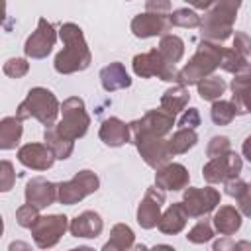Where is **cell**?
Instances as JSON below:
<instances>
[{
  "label": "cell",
  "instance_id": "10",
  "mask_svg": "<svg viewBox=\"0 0 251 251\" xmlns=\"http://www.w3.org/2000/svg\"><path fill=\"white\" fill-rule=\"evenodd\" d=\"M241 167H243L241 157H239L237 153H233V151H227V153L222 155V157L210 159V161L204 165L202 175H204V178H206L208 182L216 184V182H226V180H229V178L239 176Z\"/></svg>",
  "mask_w": 251,
  "mask_h": 251
},
{
  "label": "cell",
  "instance_id": "35",
  "mask_svg": "<svg viewBox=\"0 0 251 251\" xmlns=\"http://www.w3.org/2000/svg\"><path fill=\"white\" fill-rule=\"evenodd\" d=\"M212 237H214V229H212V226H210L208 220H200V222L188 231V235H186V239L192 241V243H206V241H210Z\"/></svg>",
  "mask_w": 251,
  "mask_h": 251
},
{
  "label": "cell",
  "instance_id": "19",
  "mask_svg": "<svg viewBox=\"0 0 251 251\" xmlns=\"http://www.w3.org/2000/svg\"><path fill=\"white\" fill-rule=\"evenodd\" d=\"M69 229L73 233V237H86V239H92V237H98L104 229V222L100 218L98 212L94 210H86L78 216H75V220L69 224Z\"/></svg>",
  "mask_w": 251,
  "mask_h": 251
},
{
  "label": "cell",
  "instance_id": "23",
  "mask_svg": "<svg viewBox=\"0 0 251 251\" xmlns=\"http://www.w3.org/2000/svg\"><path fill=\"white\" fill-rule=\"evenodd\" d=\"M231 102L237 110V114H249L251 112V73L235 75L231 80Z\"/></svg>",
  "mask_w": 251,
  "mask_h": 251
},
{
  "label": "cell",
  "instance_id": "6",
  "mask_svg": "<svg viewBox=\"0 0 251 251\" xmlns=\"http://www.w3.org/2000/svg\"><path fill=\"white\" fill-rule=\"evenodd\" d=\"M133 73L141 78H149V76H159L161 80L167 82H176L180 84V71L171 65L159 49H151L147 53H139L133 57Z\"/></svg>",
  "mask_w": 251,
  "mask_h": 251
},
{
  "label": "cell",
  "instance_id": "20",
  "mask_svg": "<svg viewBox=\"0 0 251 251\" xmlns=\"http://www.w3.org/2000/svg\"><path fill=\"white\" fill-rule=\"evenodd\" d=\"M98 135H100V139H102L106 145H110V147H120V145H124V143L129 141V137H131V127H129V124L122 122L120 118H108V120L102 122Z\"/></svg>",
  "mask_w": 251,
  "mask_h": 251
},
{
  "label": "cell",
  "instance_id": "48",
  "mask_svg": "<svg viewBox=\"0 0 251 251\" xmlns=\"http://www.w3.org/2000/svg\"><path fill=\"white\" fill-rule=\"evenodd\" d=\"M186 2H190V0H186Z\"/></svg>",
  "mask_w": 251,
  "mask_h": 251
},
{
  "label": "cell",
  "instance_id": "25",
  "mask_svg": "<svg viewBox=\"0 0 251 251\" xmlns=\"http://www.w3.org/2000/svg\"><path fill=\"white\" fill-rule=\"evenodd\" d=\"M22 122L24 120H20L18 116L2 118V122H0V149L8 151V149H14L20 143L22 133H24Z\"/></svg>",
  "mask_w": 251,
  "mask_h": 251
},
{
  "label": "cell",
  "instance_id": "17",
  "mask_svg": "<svg viewBox=\"0 0 251 251\" xmlns=\"http://www.w3.org/2000/svg\"><path fill=\"white\" fill-rule=\"evenodd\" d=\"M55 200H59L57 184H53L51 180H47L43 176H33L25 184V202L27 204H33L35 208L43 210V208L51 206Z\"/></svg>",
  "mask_w": 251,
  "mask_h": 251
},
{
  "label": "cell",
  "instance_id": "16",
  "mask_svg": "<svg viewBox=\"0 0 251 251\" xmlns=\"http://www.w3.org/2000/svg\"><path fill=\"white\" fill-rule=\"evenodd\" d=\"M163 202H165L163 192H159L157 188H147L145 196L141 198V202L137 206V224L143 229H151L159 224Z\"/></svg>",
  "mask_w": 251,
  "mask_h": 251
},
{
  "label": "cell",
  "instance_id": "45",
  "mask_svg": "<svg viewBox=\"0 0 251 251\" xmlns=\"http://www.w3.org/2000/svg\"><path fill=\"white\" fill-rule=\"evenodd\" d=\"M214 249L216 251H224V249H249L251 251V243H247V241L233 243L231 239H224V241H216L214 243Z\"/></svg>",
  "mask_w": 251,
  "mask_h": 251
},
{
  "label": "cell",
  "instance_id": "22",
  "mask_svg": "<svg viewBox=\"0 0 251 251\" xmlns=\"http://www.w3.org/2000/svg\"><path fill=\"white\" fill-rule=\"evenodd\" d=\"M100 82H102V88L106 92H114V90H122V88H127L131 84V78L126 71V67L122 63H110L106 65L102 71H100Z\"/></svg>",
  "mask_w": 251,
  "mask_h": 251
},
{
  "label": "cell",
  "instance_id": "33",
  "mask_svg": "<svg viewBox=\"0 0 251 251\" xmlns=\"http://www.w3.org/2000/svg\"><path fill=\"white\" fill-rule=\"evenodd\" d=\"M235 114H237V110H235L233 102H227V100H214L212 110H210L212 122L216 126H227V124H231V120L235 118Z\"/></svg>",
  "mask_w": 251,
  "mask_h": 251
},
{
  "label": "cell",
  "instance_id": "34",
  "mask_svg": "<svg viewBox=\"0 0 251 251\" xmlns=\"http://www.w3.org/2000/svg\"><path fill=\"white\" fill-rule=\"evenodd\" d=\"M169 20H171V25H176V27H200V24H202L200 16L194 10H188V8L175 10L169 16Z\"/></svg>",
  "mask_w": 251,
  "mask_h": 251
},
{
  "label": "cell",
  "instance_id": "46",
  "mask_svg": "<svg viewBox=\"0 0 251 251\" xmlns=\"http://www.w3.org/2000/svg\"><path fill=\"white\" fill-rule=\"evenodd\" d=\"M214 2H216V0H190V4H192L194 8H198V10H208Z\"/></svg>",
  "mask_w": 251,
  "mask_h": 251
},
{
  "label": "cell",
  "instance_id": "39",
  "mask_svg": "<svg viewBox=\"0 0 251 251\" xmlns=\"http://www.w3.org/2000/svg\"><path fill=\"white\" fill-rule=\"evenodd\" d=\"M16 182V173L10 161H2L0 163V190L8 192Z\"/></svg>",
  "mask_w": 251,
  "mask_h": 251
},
{
  "label": "cell",
  "instance_id": "15",
  "mask_svg": "<svg viewBox=\"0 0 251 251\" xmlns=\"http://www.w3.org/2000/svg\"><path fill=\"white\" fill-rule=\"evenodd\" d=\"M169 29H171V20L167 14L145 12V14H139L131 20V31L139 39L165 35V31H169Z\"/></svg>",
  "mask_w": 251,
  "mask_h": 251
},
{
  "label": "cell",
  "instance_id": "18",
  "mask_svg": "<svg viewBox=\"0 0 251 251\" xmlns=\"http://www.w3.org/2000/svg\"><path fill=\"white\" fill-rule=\"evenodd\" d=\"M188 180H190V175H188V169L180 163H167L165 167L157 169V175H155V184L157 188H163V190H182L188 186Z\"/></svg>",
  "mask_w": 251,
  "mask_h": 251
},
{
  "label": "cell",
  "instance_id": "4",
  "mask_svg": "<svg viewBox=\"0 0 251 251\" xmlns=\"http://www.w3.org/2000/svg\"><path fill=\"white\" fill-rule=\"evenodd\" d=\"M59 112H61V104H59L57 96L51 90L43 88V86H35L20 102V106L16 110V116L20 120L35 118L45 127H53Z\"/></svg>",
  "mask_w": 251,
  "mask_h": 251
},
{
  "label": "cell",
  "instance_id": "11",
  "mask_svg": "<svg viewBox=\"0 0 251 251\" xmlns=\"http://www.w3.org/2000/svg\"><path fill=\"white\" fill-rule=\"evenodd\" d=\"M184 210L188 218H202L210 214L218 204H220V192L212 186L204 188H186L182 196Z\"/></svg>",
  "mask_w": 251,
  "mask_h": 251
},
{
  "label": "cell",
  "instance_id": "47",
  "mask_svg": "<svg viewBox=\"0 0 251 251\" xmlns=\"http://www.w3.org/2000/svg\"><path fill=\"white\" fill-rule=\"evenodd\" d=\"M241 151H243V157L251 163V135L249 137H245V141H243V147H241Z\"/></svg>",
  "mask_w": 251,
  "mask_h": 251
},
{
  "label": "cell",
  "instance_id": "41",
  "mask_svg": "<svg viewBox=\"0 0 251 251\" xmlns=\"http://www.w3.org/2000/svg\"><path fill=\"white\" fill-rule=\"evenodd\" d=\"M198 126H200V114H198V110L196 108L184 110V114L178 120V127H190V129H194Z\"/></svg>",
  "mask_w": 251,
  "mask_h": 251
},
{
  "label": "cell",
  "instance_id": "1",
  "mask_svg": "<svg viewBox=\"0 0 251 251\" xmlns=\"http://www.w3.org/2000/svg\"><path fill=\"white\" fill-rule=\"evenodd\" d=\"M59 35L63 39V51L55 57V71L61 75H71L76 71H84L92 63L90 49L86 45L84 33L76 24H63L59 29Z\"/></svg>",
  "mask_w": 251,
  "mask_h": 251
},
{
  "label": "cell",
  "instance_id": "28",
  "mask_svg": "<svg viewBox=\"0 0 251 251\" xmlns=\"http://www.w3.org/2000/svg\"><path fill=\"white\" fill-rule=\"evenodd\" d=\"M43 139H45V143L51 147V151L55 153V157L61 159V161L69 159L71 153H73V149H75V141H71V139L59 135V133L55 131V127H45Z\"/></svg>",
  "mask_w": 251,
  "mask_h": 251
},
{
  "label": "cell",
  "instance_id": "2",
  "mask_svg": "<svg viewBox=\"0 0 251 251\" xmlns=\"http://www.w3.org/2000/svg\"><path fill=\"white\" fill-rule=\"evenodd\" d=\"M241 0H216L204 14L200 24L202 37L208 41H226L233 31V22L237 18V10Z\"/></svg>",
  "mask_w": 251,
  "mask_h": 251
},
{
  "label": "cell",
  "instance_id": "27",
  "mask_svg": "<svg viewBox=\"0 0 251 251\" xmlns=\"http://www.w3.org/2000/svg\"><path fill=\"white\" fill-rule=\"evenodd\" d=\"M188 98H190V94H188L186 86H184V84H176V86L169 88V90L161 96V108L167 110L169 114L176 116L178 112H182V110L186 108Z\"/></svg>",
  "mask_w": 251,
  "mask_h": 251
},
{
  "label": "cell",
  "instance_id": "3",
  "mask_svg": "<svg viewBox=\"0 0 251 251\" xmlns=\"http://www.w3.org/2000/svg\"><path fill=\"white\" fill-rule=\"evenodd\" d=\"M226 47H222L216 41H200L196 53L192 55V59L180 69V84L188 86V84H198L202 78L210 76L222 63Z\"/></svg>",
  "mask_w": 251,
  "mask_h": 251
},
{
  "label": "cell",
  "instance_id": "9",
  "mask_svg": "<svg viewBox=\"0 0 251 251\" xmlns=\"http://www.w3.org/2000/svg\"><path fill=\"white\" fill-rule=\"evenodd\" d=\"M131 139H133L139 155L143 157V161L149 167H153L155 171L165 167L173 157V153L169 149V139H165V137L139 133V135H131Z\"/></svg>",
  "mask_w": 251,
  "mask_h": 251
},
{
  "label": "cell",
  "instance_id": "12",
  "mask_svg": "<svg viewBox=\"0 0 251 251\" xmlns=\"http://www.w3.org/2000/svg\"><path fill=\"white\" fill-rule=\"evenodd\" d=\"M175 126V116L169 114L167 110L159 108V110H149L143 118L135 120L129 124L131 127V135H139V133H147V135H159L165 137Z\"/></svg>",
  "mask_w": 251,
  "mask_h": 251
},
{
  "label": "cell",
  "instance_id": "40",
  "mask_svg": "<svg viewBox=\"0 0 251 251\" xmlns=\"http://www.w3.org/2000/svg\"><path fill=\"white\" fill-rule=\"evenodd\" d=\"M233 49L237 53H241L243 57H249L251 55V37L245 31H235V35H233Z\"/></svg>",
  "mask_w": 251,
  "mask_h": 251
},
{
  "label": "cell",
  "instance_id": "37",
  "mask_svg": "<svg viewBox=\"0 0 251 251\" xmlns=\"http://www.w3.org/2000/svg\"><path fill=\"white\" fill-rule=\"evenodd\" d=\"M37 218H39V208H35L33 204H27V202L24 206H20L16 212V220L22 227H31L37 222Z\"/></svg>",
  "mask_w": 251,
  "mask_h": 251
},
{
  "label": "cell",
  "instance_id": "29",
  "mask_svg": "<svg viewBox=\"0 0 251 251\" xmlns=\"http://www.w3.org/2000/svg\"><path fill=\"white\" fill-rule=\"evenodd\" d=\"M159 51H161V55H163L171 65H176V63L182 59V55H184V41H182L178 35L167 33V35L161 37Z\"/></svg>",
  "mask_w": 251,
  "mask_h": 251
},
{
  "label": "cell",
  "instance_id": "21",
  "mask_svg": "<svg viewBox=\"0 0 251 251\" xmlns=\"http://www.w3.org/2000/svg\"><path fill=\"white\" fill-rule=\"evenodd\" d=\"M186 220H188V214L184 210V204L182 202H173L159 218V231L167 233V235H175V233H180L186 226Z\"/></svg>",
  "mask_w": 251,
  "mask_h": 251
},
{
  "label": "cell",
  "instance_id": "5",
  "mask_svg": "<svg viewBox=\"0 0 251 251\" xmlns=\"http://www.w3.org/2000/svg\"><path fill=\"white\" fill-rule=\"evenodd\" d=\"M90 126V116L86 114L84 100L78 96H71L61 104V120L55 126V131L71 141L80 139Z\"/></svg>",
  "mask_w": 251,
  "mask_h": 251
},
{
  "label": "cell",
  "instance_id": "14",
  "mask_svg": "<svg viewBox=\"0 0 251 251\" xmlns=\"http://www.w3.org/2000/svg\"><path fill=\"white\" fill-rule=\"evenodd\" d=\"M55 159L57 157L47 143H25L18 149V161L27 169L47 171L53 167Z\"/></svg>",
  "mask_w": 251,
  "mask_h": 251
},
{
  "label": "cell",
  "instance_id": "7",
  "mask_svg": "<svg viewBox=\"0 0 251 251\" xmlns=\"http://www.w3.org/2000/svg\"><path fill=\"white\" fill-rule=\"evenodd\" d=\"M100 186V180L98 176L92 173V171H78L71 180H65V182H59L57 184V196H59V202L65 204V206H73L76 202H80L82 198H86L88 194L96 192Z\"/></svg>",
  "mask_w": 251,
  "mask_h": 251
},
{
  "label": "cell",
  "instance_id": "44",
  "mask_svg": "<svg viewBox=\"0 0 251 251\" xmlns=\"http://www.w3.org/2000/svg\"><path fill=\"white\" fill-rule=\"evenodd\" d=\"M245 186H247V182H245V180H241L239 176L226 180V192H227L231 198H237V196L243 192V188H245Z\"/></svg>",
  "mask_w": 251,
  "mask_h": 251
},
{
  "label": "cell",
  "instance_id": "36",
  "mask_svg": "<svg viewBox=\"0 0 251 251\" xmlns=\"http://www.w3.org/2000/svg\"><path fill=\"white\" fill-rule=\"evenodd\" d=\"M2 71H4V75L12 76V78H22V76L27 75L29 63H27L25 59H22V57H12V59H8V61L4 63Z\"/></svg>",
  "mask_w": 251,
  "mask_h": 251
},
{
  "label": "cell",
  "instance_id": "43",
  "mask_svg": "<svg viewBox=\"0 0 251 251\" xmlns=\"http://www.w3.org/2000/svg\"><path fill=\"white\" fill-rule=\"evenodd\" d=\"M145 10L155 14H169L171 12V0H145Z\"/></svg>",
  "mask_w": 251,
  "mask_h": 251
},
{
  "label": "cell",
  "instance_id": "24",
  "mask_svg": "<svg viewBox=\"0 0 251 251\" xmlns=\"http://www.w3.org/2000/svg\"><path fill=\"white\" fill-rule=\"evenodd\" d=\"M214 227L222 235H231L241 227V212L233 206H220V210L212 218Z\"/></svg>",
  "mask_w": 251,
  "mask_h": 251
},
{
  "label": "cell",
  "instance_id": "31",
  "mask_svg": "<svg viewBox=\"0 0 251 251\" xmlns=\"http://www.w3.org/2000/svg\"><path fill=\"white\" fill-rule=\"evenodd\" d=\"M196 86H198L200 98H202V100H208V102L218 100V98L226 92V82H224V78H220V76H216V75H210V76L202 78Z\"/></svg>",
  "mask_w": 251,
  "mask_h": 251
},
{
  "label": "cell",
  "instance_id": "13",
  "mask_svg": "<svg viewBox=\"0 0 251 251\" xmlns=\"http://www.w3.org/2000/svg\"><path fill=\"white\" fill-rule=\"evenodd\" d=\"M55 41H57V31H55L53 24H49L45 18H39L37 29L25 39L24 51L31 59H43L51 53Z\"/></svg>",
  "mask_w": 251,
  "mask_h": 251
},
{
  "label": "cell",
  "instance_id": "32",
  "mask_svg": "<svg viewBox=\"0 0 251 251\" xmlns=\"http://www.w3.org/2000/svg\"><path fill=\"white\" fill-rule=\"evenodd\" d=\"M220 67L231 75H243V73H251V65L247 61V57H243L241 53H237L235 49H226Z\"/></svg>",
  "mask_w": 251,
  "mask_h": 251
},
{
  "label": "cell",
  "instance_id": "30",
  "mask_svg": "<svg viewBox=\"0 0 251 251\" xmlns=\"http://www.w3.org/2000/svg\"><path fill=\"white\" fill-rule=\"evenodd\" d=\"M198 141V135L194 129L190 127H178L173 137L169 139V149L173 155H180V153H186L188 149H192Z\"/></svg>",
  "mask_w": 251,
  "mask_h": 251
},
{
  "label": "cell",
  "instance_id": "38",
  "mask_svg": "<svg viewBox=\"0 0 251 251\" xmlns=\"http://www.w3.org/2000/svg\"><path fill=\"white\" fill-rule=\"evenodd\" d=\"M227 151H231V149H229V139L224 137V135H216V137H212L210 143H208V147H206V153H208L210 159L222 157V155H226Z\"/></svg>",
  "mask_w": 251,
  "mask_h": 251
},
{
  "label": "cell",
  "instance_id": "26",
  "mask_svg": "<svg viewBox=\"0 0 251 251\" xmlns=\"http://www.w3.org/2000/svg\"><path fill=\"white\" fill-rule=\"evenodd\" d=\"M135 241V233L129 226L126 224H116L110 231V239L104 243V251H126L131 249Z\"/></svg>",
  "mask_w": 251,
  "mask_h": 251
},
{
  "label": "cell",
  "instance_id": "8",
  "mask_svg": "<svg viewBox=\"0 0 251 251\" xmlns=\"http://www.w3.org/2000/svg\"><path fill=\"white\" fill-rule=\"evenodd\" d=\"M33 241L39 249H49L59 243V239L69 229V218L63 214H51V216H39L37 222L29 227Z\"/></svg>",
  "mask_w": 251,
  "mask_h": 251
},
{
  "label": "cell",
  "instance_id": "42",
  "mask_svg": "<svg viewBox=\"0 0 251 251\" xmlns=\"http://www.w3.org/2000/svg\"><path fill=\"white\" fill-rule=\"evenodd\" d=\"M237 200V206H239V212L247 218H251V182H247V186L243 188V192L235 198Z\"/></svg>",
  "mask_w": 251,
  "mask_h": 251
}]
</instances>
